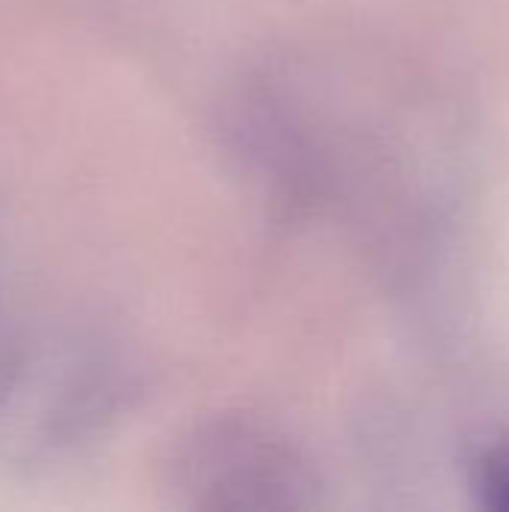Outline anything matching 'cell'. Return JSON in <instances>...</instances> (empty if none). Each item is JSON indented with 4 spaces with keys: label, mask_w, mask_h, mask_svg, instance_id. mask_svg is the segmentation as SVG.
I'll return each instance as SVG.
<instances>
[{
    "label": "cell",
    "mask_w": 509,
    "mask_h": 512,
    "mask_svg": "<svg viewBox=\"0 0 509 512\" xmlns=\"http://www.w3.org/2000/svg\"><path fill=\"white\" fill-rule=\"evenodd\" d=\"M168 486L192 510H300L318 492L300 450L243 417H219L183 435L168 459Z\"/></svg>",
    "instance_id": "cell-1"
},
{
    "label": "cell",
    "mask_w": 509,
    "mask_h": 512,
    "mask_svg": "<svg viewBox=\"0 0 509 512\" xmlns=\"http://www.w3.org/2000/svg\"><path fill=\"white\" fill-rule=\"evenodd\" d=\"M465 483L483 510L509 512V438H486L465 459Z\"/></svg>",
    "instance_id": "cell-2"
}]
</instances>
